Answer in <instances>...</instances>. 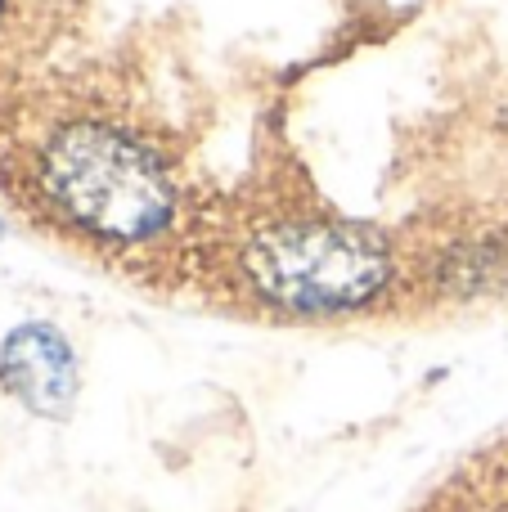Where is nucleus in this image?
I'll list each match as a JSON object with an SVG mask.
<instances>
[{"label":"nucleus","mask_w":508,"mask_h":512,"mask_svg":"<svg viewBox=\"0 0 508 512\" xmlns=\"http://www.w3.org/2000/svg\"><path fill=\"white\" fill-rule=\"evenodd\" d=\"M45 212L99 248L135 252L180 221V180L167 153L108 117H68L36 149Z\"/></svg>","instance_id":"f257e3e1"},{"label":"nucleus","mask_w":508,"mask_h":512,"mask_svg":"<svg viewBox=\"0 0 508 512\" xmlns=\"http://www.w3.org/2000/svg\"><path fill=\"white\" fill-rule=\"evenodd\" d=\"M234 274L261 310L293 324L369 315L396 288V252L374 225L342 216H279L239 243Z\"/></svg>","instance_id":"f03ea898"},{"label":"nucleus","mask_w":508,"mask_h":512,"mask_svg":"<svg viewBox=\"0 0 508 512\" xmlns=\"http://www.w3.org/2000/svg\"><path fill=\"white\" fill-rule=\"evenodd\" d=\"M0 391L41 423H68L81 400V355L54 319H18L0 337Z\"/></svg>","instance_id":"7ed1b4c3"},{"label":"nucleus","mask_w":508,"mask_h":512,"mask_svg":"<svg viewBox=\"0 0 508 512\" xmlns=\"http://www.w3.org/2000/svg\"><path fill=\"white\" fill-rule=\"evenodd\" d=\"M441 283L459 297H482V292L508 288V243H464V248H455L446 256Z\"/></svg>","instance_id":"20e7f679"},{"label":"nucleus","mask_w":508,"mask_h":512,"mask_svg":"<svg viewBox=\"0 0 508 512\" xmlns=\"http://www.w3.org/2000/svg\"><path fill=\"white\" fill-rule=\"evenodd\" d=\"M5 9H9V0H0V23H5Z\"/></svg>","instance_id":"39448f33"},{"label":"nucleus","mask_w":508,"mask_h":512,"mask_svg":"<svg viewBox=\"0 0 508 512\" xmlns=\"http://www.w3.org/2000/svg\"><path fill=\"white\" fill-rule=\"evenodd\" d=\"M0 239H5V216H0Z\"/></svg>","instance_id":"423d86ee"}]
</instances>
